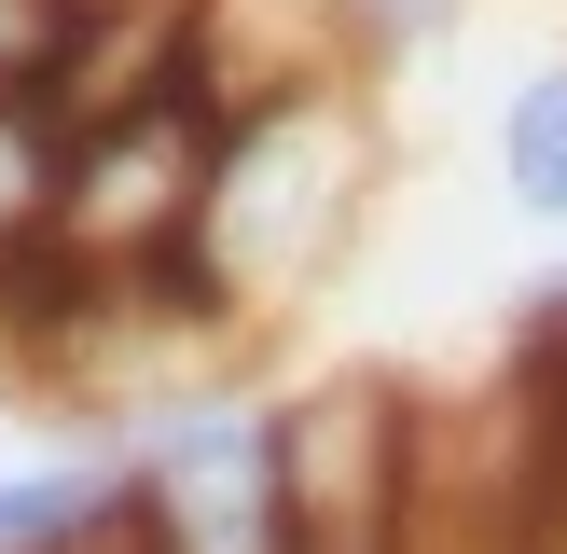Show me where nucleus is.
Segmentation results:
<instances>
[{"label":"nucleus","mask_w":567,"mask_h":554,"mask_svg":"<svg viewBox=\"0 0 567 554\" xmlns=\"http://www.w3.org/2000/svg\"><path fill=\"white\" fill-rule=\"evenodd\" d=\"M319 14H332V55H347V70H402V55L457 42L471 0H319Z\"/></svg>","instance_id":"nucleus-4"},{"label":"nucleus","mask_w":567,"mask_h":554,"mask_svg":"<svg viewBox=\"0 0 567 554\" xmlns=\"http://www.w3.org/2000/svg\"><path fill=\"white\" fill-rule=\"evenodd\" d=\"M498 194H513V222H540L567 249V55H540L498 98Z\"/></svg>","instance_id":"nucleus-3"},{"label":"nucleus","mask_w":567,"mask_h":554,"mask_svg":"<svg viewBox=\"0 0 567 554\" xmlns=\"http://www.w3.org/2000/svg\"><path fill=\"white\" fill-rule=\"evenodd\" d=\"M360 194H374V111L360 83H291V98H249L221 111V153L208 194H194V236H181V305L249 347L264 319H291L360 236Z\"/></svg>","instance_id":"nucleus-1"},{"label":"nucleus","mask_w":567,"mask_h":554,"mask_svg":"<svg viewBox=\"0 0 567 554\" xmlns=\"http://www.w3.org/2000/svg\"><path fill=\"white\" fill-rule=\"evenodd\" d=\"M70 28H111V14H166V0H55Z\"/></svg>","instance_id":"nucleus-5"},{"label":"nucleus","mask_w":567,"mask_h":554,"mask_svg":"<svg viewBox=\"0 0 567 554\" xmlns=\"http://www.w3.org/2000/svg\"><path fill=\"white\" fill-rule=\"evenodd\" d=\"M55 208H70V111L42 83H0V291L55 277Z\"/></svg>","instance_id":"nucleus-2"}]
</instances>
